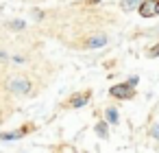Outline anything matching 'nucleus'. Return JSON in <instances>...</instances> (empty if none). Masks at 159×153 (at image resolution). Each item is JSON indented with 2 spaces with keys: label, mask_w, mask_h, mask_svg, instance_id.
<instances>
[{
  "label": "nucleus",
  "mask_w": 159,
  "mask_h": 153,
  "mask_svg": "<svg viewBox=\"0 0 159 153\" xmlns=\"http://www.w3.org/2000/svg\"><path fill=\"white\" fill-rule=\"evenodd\" d=\"M0 59H5V53H2V50H0Z\"/></svg>",
  "instance_id": "ddd939ff"
},
{
  "label": "nucleus",
  "mask_w": 159,
  "mask_h": 153,
  "mask_svg": "<svg viewBox=\"0 0 159 153\" xmlns=\"http://www.w3.org/2000/svg\"><path fill=\"white\" fill-rule=\"evenodd\" d=\"M150 55H152V57H155V55H159V46H155V48L150 50Z\"/></svg>",
  "instance_id": "f8f14e48"
},
{
  "label": "nucleus",
  "mask_w": 159,
  "mask_h": 153,
  "mask_svg": "<svg viewBox=\"0 0 159 153\" xmlns=\"http://www.w3.org/2000/svg\"><path fill=\"white\" fill-rule=\"evenodd\" d=\"M157 13H159V0H146V2H142V7H139L142 18H152Z\"/></svg>",
  "instance_id": "f03ea898"
},
{
  "label": "nucleus",
  "mask_w": 159,
  "mask_h": 153,
  "mask_svg": "<svg viewBox=\"0 0 159 153\" xmlns=\"http://www.w3.org/2000/svg\"><path fill=\"white\" fill-rule=\"evenodd\" d=\"M11 29H24V22L22 20H16V22H11Z\"/></svg>",
  "instance_id": "9d476101"
},
{
  "label": "nucleus",
  "mask_w": 159,
  "mask_h": 153,
  "mask_svg": "<svg viewBox=\"0 0 159 153\" xmlns=\"http://www.w3.org/2000/svg\"><path fill=\"white\" fill-rule=\"evenodd\" d=\"M107 120H109V122H120V120H118V112H116L113 107L107 109Z\"/></svg>",
  "instance_id": "1a4fd4ad"
},
{
  "label": "nucleus",
  "mask_w": 159,
  "mask_h": 153,
  "mask_svg": "<svg viewBox=\"0 0 159 153\" xmlns=\"http://www.w3.org/2000/svg\"><path fill=\"white\" fill-rule=\"evenodd\" d=\"M96 133H98L100 138H107V136H109V131H107V125H105V122H98V125H96Z\"/></svg>",
  "instance_id": "0eeeda50"
},
{
  "label": "nucleus",
  "mask_w": 159,
  "mask_h": 153,
  "mask_svg": "<svg viewBox=\"0 0 159 153\" xmlns=\"http://www.w3.org/2000/svg\"><path fill=\"white\" fill-rule=\"evenodd\" d=\"M9 90L16 92V94H26L31 90V81L24 79V77H16V79L9 81Z\"/></svg>",
  "instance_id": "f257e3e1"
},
{
  "label": "nucleus",
  "mask_w": 159,
  "mask_h": 153,
  "mask_svg": "<svg viewBox=\"0 0 159 153\" xmlns=\"http://www.w3.org/2000/svg\"><path fill=\"white\" fill-rule=\"evenodd\" d=\"M139 2H142V0H122V9L124 11H133V9H137Z\"/></svg>",
  "instance_id": "39448f33"
},
{
  "label": "nucleus",
  "mask_w": 159,
  "mask_h": 153,
  "mask_svg": "<svg viewBox=\"0 0 159 153\" xmlns=\"http://www.w3.org/2000/svg\"><path fill=\"white\" fill-rule=\"evenodd\" d=\"M152 136L159 140V125H155V127H152Z\"/></svg>",
  "instance_id": "9b49d317"
},
{
  "label": "nucleus",
  "mask_w": 159,
  "mask_h": 153,
  "mask_svg": "<svg viewBox=\"0 0 159 153\" xmlns=\"http://www.w3.org/2000/svg\"><path fill=\"white\" fill-rule=\"evenodd\" d=\"M105 44H107V35H102V33L85 42V46H87V48H98V46H105Z\"/></svg>",
  "instance_id": "20e7f679"
},
{
  "label": "nucleus",
  "mask_w": 159,
  "mask_h": 153,
  "mask_svg": "<svg viewBox=\"0 0 159 153\" xmlns=\"http://www.w3.org/2000/svg\"><path fill=\"white\" fill-rule=\"evenodd\" d=\"M85 103H87V94H85V96H74L70 105H72V107H81V105H85Z\"/></svg>",
  "instance_id": "423d86ee"
},
{
  "label": "nucleus",
  "mask_w": 159,
  "mask_h": 153,
  "mask_svg": "<svg viewBox=\"0 0 159 153\" xmlns=\"http://www.w3.org/2000/svg\"><path fill=\"white\" fill-rule=\"evenodd\" d=\"M111 94L113 96H120V98H131L133 96V83L129 81L126 85H113L111 88Z\"/></svg>",
  "instance_id": "7ed1b4c3"
},
{
  "label": "nucleus",
  "mask_w": 159,
  "mask_h": 153,
  "mask_svg": "<svg viewBox=\"0 0 159 153\" xmlns=\"http://www.w3.org/2000/svg\"><path fill=\"white\" fill-rule=\"evenodd\" d=\"M22 129L20 131H16V133H2V136H0V138H2V140H18V138H22Z\"/></svg>",
  "instance_id": "6e6552de"
}]
</instances>
